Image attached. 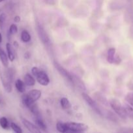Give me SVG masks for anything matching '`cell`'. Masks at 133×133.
Here are the masks:
<instances>
[{
  "instance_id": "obj_1",
  "label": "cell",
  "mask_w": 133,
  "mask_h": 133,
  "mask_svg": "<svg viewBox=\"0 0 133 133\" xmlns=\"http://www.w3.org/2000/svg\"><path fill=\"white\" fill-rule=\"evenodd\" d=\"M0 76H1V81L3 86L5 88V91L8 93H10L13 90L12 83L14 78V74L12 69L5 68V69H1L0 71Z\"/></svg>"
},
{
  "instance_id": "obj_2",
  "label": "cell",
  "mask_w": 133,
  "mask_h": 133,
  "mask_svg": "<svg viewBox=\"0 0 133 133\" xmlns=\"http://www.w3.org/2000/svg\"><path fill=\"white\" fill-rule=\"evenodd\" d=\"M41 91L39 90L33 89L30 90L22 97V103L29 110L35 105V102L39 99L41 96Z\"/></svg>"
},
{
  "instance_id": "obj_3",
  "label": "cell",
  "mask_w": 133,
  "mask_h": 133,
  "mask_svg": "<svg viewBox=\"0 0 133 133\" xmlns=\"http://www.w3.org/2000/svg\"><path fill=\"white\" fill-rule=\"evenodd\" d=\"M31 73L34 77H36L37 81L40 84L43 86H48L50 83V79L46 73L43 70H40L37 67H33Z\"/></svg>"
},
{
  "instance_id": "obj_4",
  "label": "cell",
  "mask_w": 133,
  "mask_h": 133,
  "mask_svg": "<svg viewBox=\"0 0 133 133\" xmlns=\"http://www.w3.org/2000/svg\"><path fill=\"white\" fill-rule=\"evenodd\" d=\"M110 106L115 112L122 119H126L127 118L126 112L125 111L123 106L121 105V102L117 99H112L110 101Z\"/></svg>"
},
{
  "instance_id": "obj_5",
  "label": "cell",
  "mask_w": 133,
  "mask_h": 133,
  "mask_svg": "<svg viewBox=\"0 0 133 133\" xmlns=\"http://www.w3.org/2000/svg\"><path fill=\"white\" fill-rule=\"evenodd\" d=\"M54 66L55 68L57 69V70L58 71V72L65 78L66 80H67L68 81H69V83H70L71 84H74V79H73V77L72 76L71 74L67 71V70H65L64 68L62 67V66L59 64L58 62H54Z\"/></svg>"
},
{
  "instance_id": "obj_6",
  "label": "cell",
  "mask_w": 133,
  "mask_h": 133,
  "mask_svg": "<svg viewBox=\"0 0 133 133\" xmlns=\"http://www.w3.org/2000/svg\"><path fill=\"white\" fill-rule=\"evenodd\" d=\"M66 126L70 129L76 131V132L82 133L88 129V126L82 123H77V122H66Z\"/></svg>"
},
{
  "instance_id": "obj_7",
  "label": "cell",
  "mask_w": 133,
  "mask_h": 133,
  "mask_svg": "<svg viewBox=\"0 0 133 133\" xmlns=\"http://www.w3.org/2000/svg\"><path fill=\"white\" fill-rule=\"evenodd\" d=\"M22 122L23 125L25 126L26 129L31 133H42L40 131V129L38 127H37L35 125L30 122L27 119H25V118H22Z\"/></svg>"
},
{
  "instance_id": "obj_8",
  "label": "cell",
  "mask_w": 133,
  "mask_h": 133,
  "mask_svg": "<svg viewBox=\"0 0 133 133\" xmlns=\"http://www.w3.org/2000/svg\"><path fill=\"white\" fill-rule=\"evenodd\" d=\"M82 97H83V99L86 101V103H87L94 110H95V111H96V112L99 113V114H100V110H99V109L98 108V106L97 105H96V102L93 99L92 97H90L87 94L85 93V92H83V93L82 94Z\"/></svg>"
},
{
  "instance_id": "obj_9",
  "label": "cell",
  "mask_w": 133,
  "mask_h": 133,
  "mask_svg": "<svg viewBox=\"0 0 133 133\" xmlns=\"http://www.w3.org/2000/svg\"><path fill=\"white\" fill-rule=\"evenodd\" d=\"M56 129L60 133H81L73 131L66 126V123L59 122L56 124Z\"/></svg>"
},
{
  "instance_id": "obj_10",
  "label": "cell",
  "mask_w": 133,
  "mask_h": 133,
  "mask_svg": "<svg viewBox=\"0 0 133 133\" xmlns=\"http://www.w3.org/2000/svg\"><path fill=\"white\" fill-rule=\"evenodd\" d=\"M6 49L7 51V56L9 57V61L13 62L15 59V52L13 49V47L12 46L10 43H7Z\"/></svg>"
},
{
  "instance_id": "obj_11",
  "label": "cell",
  "mask_w": 133,
  "mask_h": 133,
  "mask_svg": "<svg viewBox=\"0 0 133 133\" xmlns=\"http://www.w3.org/2000/svg\"><path fill=\"white\" fill-rule=\"evenodd\" d=\"M0 61H1V63L4 67L8 68V66H9V57L1 48H0Z\"/></svg>"
},
{
  "instance_id": "obj_12",
  "label": "cell",
  "mask_w": 133,
  "mask_h": 133,
  "mask_svg": "<svg viewBox=\"0 0 133 133\" xmlns=\"http://www.w3.org/2000/svg\"><path fill=\"white\" fill-rule=\"evenodd\" d=\"M24 83L28 87H33L35 84V79L31 74H26L24 77Z\"/></svg>"
},
{
  "instance_id": "obj_13",
  "label": "cell",
  "mask_w": 133,
  "mask_h": 133,
  "mask_svg": "<svg viewBox=\"0 0 133 133\" xmlns=\"http://www.w3.org/2000/svg\"><path fill=\"white\" fill-rule=\"evenodd\" d=\"M115 55H116V49L113 48H110L108 50V55H107V61L110 64L114 63Z\"/></svg>"
},
{
  "instance_id": "obj_14",
  "label": "cell",
  "mask_w": 133,
  "mask_h": 133,
  "mask_svg": "<svg viewBox=\"0 0 133 133\" xmlns=\"http://www.w3.org/2000/svg\"><path fill=\"white\" fill-rule=\"evenodd\" d=\"M15 87L17 90L20 93H23L26 91V84L24 81L20 79H17L15 82Z\"/></svg>"
},
{
  "instance_id": "obj_15",
  "label": "cell",
  "mask_w": 133,
  "mask_h": 133,
  "mask_svg": "<svg viewBox=\"0 0 133 133\" xmlns=\"http://www.w3.org/2000/svg\"><path fill=\"white\" fill-rule=\"evenodd\" d=\"M20 38H21V40H22L23 42H25V43L29 42L31 39V35H30V34L29 33L28 31H26V30H23V31H22V32H21Z\"/></svg>"
},
{
  "instance_id": "obj_16",
  "label": "cell",
  "mask_w": 133,
  "mask_h": 133,
  "mask_svg": "<svg viewBox=\"0 0 133 133\" xmlns=\"http://www.w3.org/2000/svg\"><path fill=\"white\" fill-rule=\"evenodd\" d=\"M60 104H61V107L65 110H68V109L71 108V104L70 101L66 97H62L60 100Z\"/></svg>"
},
{
  "instance_id": "obj_17",
  "label": "cell",
  "mask_w": 133,
  "mask_h": 133,
  "mask_svg": "<svg viewBox=\"0 0 133 133\" xmlns=\"http://www.w3.org/2000/svg\"><path fill=\"white\" fill-rule=\"evenodd\" d=\"M124 109H125V111L126 112V116L127 117L133 119V107L132 106H130L129 103H125L123 105Z\"/></svg>"
},
{
  "instance_id": "obj_18",
  "label": "cell",
  "mask_w": 133,
  "mask_h": 133,
  "mask_svg": "<svg viewBox=\"0 0 133 133\" xmlns=\"http://www.w3.org/2000/svg\"><path fill=\"white\" fill-rule=\"evenodd\" d=\"M35 122L39 129L43 130V131L46 130V125L44 123V121L41 119L40 117H35Z\"/></svg>"
},
{
  "instance_id": "obj_19",
  "label": "cell",
  "mask_w": 133,
  "mask_h": 133,
  "mask_svg": "<svg viewBox=\"0 0 133 133\" xmlns=\"http://www.w3.org/2000/svg\"><path fill=\"white\" fill-rule=\"evenodd\" d=\"M0 126L3 129H8L9 128V121L5 117H1L0 118Z\"/></svg>"
},
{
  "instance_id": "obj_20",
  "label": "cell",
  "mask_w": 133,
  "mask_h": 133,
  "mask_svg": "<svg viewBox=\"0 0 133 133\" xmlns=\"http://www.w3.org/2000/svg\"><path fill=\"white\" fill-rule=\"evenodd\" d=\"M10 127L15 132V133H22V129H21V127L14 122H12L10 123Z\"/></svg>"
},
{
  "instance_id": "obj_21",
  "label": "cell",
  "mask_w": 133,
  "mask_h": 133,
  "mask_svg": "<svg viewBox=\"0 0 133 133\" xmlns=\"http://www.w3.org/2000/svg\"><path fill=\"white\" fill-rule=\"evenodd\" d=\"M125 101L133 107V92L129 93L125 96Z\"/></svg>"
},
{
  "instance_id": "obj_22",
  "label": "cell",
  "mask_w": 133,
  "mask_h": 133,
  "mask_svg": "<svg viewBox=\"0 0 133 133\" xmlns=\"http://www.w3.org/2000/svg\"><path fill=\"white\" fill-rule=\"evenodd\" d=\"M7 16L5 13H1L0 14V29H3L4 27V24L5 23Z\"/></svg>"
},
{
  "instance_id": "obj_23",
  "label": "cell",
  "mask_w": 133,
  "mask_h": 133,
  "mask_svg": "<svg viewBox=\"0 0 133 133\" xmlns=\"http://www.w3.org/2000/svg\"><path fill=\"white\" fill-rule=\"evenodd\" d=\"M9 32L10 35H15V34L18 32V27H17V26L15 24H14V23L10 25V27H9Z\"/></svg>"
},
{
  "instance_id": "obj_24",
  "label": "cell",
  "mask_w": 133,
  "mask_h": 133,
  "mask_svg": "<svg viewBox=\"0 0 133 133\" xmlns=\"http://www.w3.org/2000/svg\"><path fill=\"white\" fill-rule=\"evenodd\" d=\"M14 21L15 22H16V23H18V22H20V17L19 16H16L14 18Z\"/></svg>"
},
{
  "instance_id": "obj_25",
  "label": "cell",
  "mask_w": 133,
  "mask_h": 133,
  "mask_svg": "<svg viewBox=\"0 0 133 133\" xmlns=\"http://www.w3.org/2000/svg\"><path fill=\"white\" fill-rule=\"evenodd\" d=\"M2 42V36H1V34L0 33V43Z\"/></svg>"
},
{
  "instance_id": "obj_26",
  "label": "cell",
  "mask_w": 133,
  "mask_h": 133,
  "mask_svg": "<svg viewBox=\"0 0 133 133\" xmlns=\"http://www.w3.org/2000/svg\"><path fill=\"white\" fill-rule=\"evenodd\" d=\"M3 1V0H0V3H1V2H2Z\"/></svg>"
},
{
  "instance_id": "obj_27",
  "label": "cell",
  "mask_w": 133,
  "mask_h": 133,
  "mask_svg": "<svg viewBox=\"0 0 133 133\" xmlns=\"http://www.w3.org/2000/svg\"><path fill=\"white\" fill-rule=\"evenodd\" d=\"M132 131V133H133V129H132V131Z\"/></svg>"
},
{
  "instance_id": "obj_28",
  "label": "cell",
  "mask_w": 133,
  "mask_h": 133,
  "mask_svg": "<svg viewBox=\"0 0 133 133\" xmlns=\"http://www.w3.org/2000/svg\"><path fill=\"white\" fill-rule=\"evenodd\" d=\"M1 103V99H0V104Z\"/></svg>"
}]
</instances>
